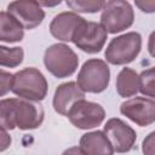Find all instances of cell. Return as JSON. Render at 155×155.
<instances>
[{
    "mask_svg": "<svg viewBox=\"0 0 155 155\" xmlns=\"http://www.w3.org/2000/svg\"><path fill=\"white\" fill-rule=\"evenodd\" d=\"M67 6L75 13H96L103 10L105 1L103 0H68Z\"/></svg>",
    "mask_w": 155,
    "mask_h": 155,
    "instance_id": "obj_18",
    "label": "cell"
},
{
    "mask_svg": "<svg viewBox=\"0 0 155 155\" xmlns=\"http://www.w3.org/2000/svg\"><path fill=\"white\" fill-rule=\"evenodd\" d=\"M62 155H85L82 153V150L80 149V147H71V148H68L65 149Z\"/></svg>",
    "mask_w": 155,
    "mask_h": 155,
    "instance_id": "obj_25",
    "label": "cell"
},
{
    "mask_svg": "<svg viewBox=\"0 0 155 155\" xmlns=\"http://www.w3.org/2000/svg\"><path fill=\"white\" fill-rule=\"evenodd\" d=\"M7 12L12 15L24 29H34L41 24L45 18V11L39 1L17 0L7 5Z\"/></svg>",
    "mask_w": 155,
    "mask_h": 155,
    "instance_id": "obj_11",
    "label": "cell"
},
{
    "mask_svg": "<svg viewBox=\"0 0 155 155\" xmlns=\"http://www.w3.org/2000/svg\"><path fill=\"white\" fill-rule=\"evenodd\" d=\"M134 12L132 5L124 0H109L101 13V24L110 34L120 33L133 24Z\"/></svg>",
    "mask_w": 155,
    "mask_h": 155,
    "instance_id": "obj_6",
    "label": "cell"
},
{
    "mask_svg": "<svg viewBox=\"0 0 155 155\" xmlns=\"http://www.w3.org/2000/svg\"><path fill=\"white\" fill-rule=\"evenodd\" d=\"M134 5L145 13L155 12V0H136Z\"/></svg>",
    "mask_w": 155,
    "mask_h": 155,
    "instance_id": "obj_22",
    "label": "cell"
},
{
    "mask_svg": "<svg viewBox=\"0 0 155 155\" xmlns=\"http://www.w3.org/2000/svg\"><path fill=\"white\" fill-rule=\"evenodd\" d=\"M142 48V36L137 31H130L119 35L109 42L104 56L108 63L114 65H125L133 62Z\"/></svg>",
    "mask_w": 155,
    "mask_h": 155,
    "instance_id": "obj_4",
    "label": "cell"
},
{
    "mask_svg": "<svg viewBox=\"0 0 155 155\" xmlns=\"http://www.w3.org/2000/svg\"><path fill=\"white\" fill-rule=\"evenodd\" d=\"M79 147L85 155H114V148L103 131H92L82 134Z\"/></svg>",
    "mask_w": 155,
    "mask_h": 155,
    "instance_id": "obj_14",
    "label": "cell"
},
{
    "mask_svg": "<svg viewBox=\"0 0 155 155\" xmlns=\"http://www.w3.org/2000/svg\"><path fill=\"white\" fill-rule=\"evenodd\" d=\"M103 132L107 134L114 148V151L116 153H127L134 147L137 133L121 119H109L104 125Z\"/></svg>",
    "mask_w": 155,
    "mask_h": 155,
    "instance_id": "obj_9",
    "label": "cell"
},
{
    "mask_svg": "<svg viewBox=\"0 0 155 155\" xmlns=\"http://www.w3.org/2000/svg\"><path fill=\"white\" fill-rule=\"evenodd\" d=\"M148 52L150 53L151 57L155 58V30L149 35V39H148Z\"/></svg>",
    "mask_w": 155,
    "mask_h": 155,
    "instance_id": "obj_23",
    "label": "cell"
},
{
    "mask_svg": "<svg viewBox=\"0 0 155 155\" xmlns=\"http://www.w3.org/2000/svg\"><path fill=\"white\" fill-rule=\"evenodd\" d=\"M44 109L38 102L23 98H4L0 101V126L4 130H34L44 121Z\"/></svg>",
    "mask_w": 155,
    "mask_h": 155,
    "instance_id": "obj_1",
    "label": "cell"
},
{
    "mask_svg": "<svg viewBox=\"0 0 155 155\" xmlns=\"http://www.w3.org/2000/svg\"><path fill=\"white\" fill-rule=\"evenodd\" d=\"M110 81V70L103 59L91 58L87 59L76 78L78 86L88 93H101L109 86Z\"/></svg>",
    "mask_w": 155,
    "mask_h": 155,
    "instance_id": "obj_5",
    "label": "cell"
},
{
    "mask_svg": "<svg viewBox=\"0 0 155 155\" xmlns=\"http://www.w3.org/2000/svg\"><path fill=\"white\" fill-rule=\"evenodd\" d=\"M107 36L108 31L101 23L85 19L76 29L71 42L84 52L98 53L104 47Z\"/></svg>",
    "mask_w": 155,
    "mask_h": 155,
    "instance_id": "obj_7",
    "label": "cell"
},
{
    "mask_svg": "<svg viewBox=\"0 0 155 155\" xmlns=\"http://www.w3.org/2000/svg\"><path fill=\"white\" fill-rule=\"evenodd\" d=\"M24 58V51L22 47H6L0 46V64L1 67L16 68Z\"/></svg>",
    "mask_w": 155,
    "mask_h": 155,
    "instance_id": "obj_17",
    "label": "cell"
},
{
    "mask_svg": "<svg viewBox=\"0 0 155 155\" xmlns=\"http://www.w3.org/2000/svg\"><path fill=\"white\" fill-rule=\"evenodd\" d=\"M120 113L140 127L155 122V101L145 97H134L120 105Z\"/></svg>",
    "mask_w": 155,
    "mask_h": 155,
    "instance_id": "obj_10",
    "label": "cell"
},
{
    "mask_svg": "<svg viewBox=\"0 0 155 155\" xmlns=\"http://www.w3.org/2000/svg\"><path fill=\"white\" fill-rule=\"evenodd\" d=\"M82 99H85V92L78 86L76 82L68 81L61 84L56 88L52 105L56 113L67 116L70 109L74 107V104Z\"/></svg>",
    "mask_w": 155,
    "mask_h": 155,
    "instance_id": "obj_13",
    "label": "cell"
},
{
    "mask_svg": "<svg viewBox=\"0 0 155 155\" xmlns=\"http://www.w3.org/2000/svg\"><path fill=\"white\" fill-rule=\"evenodd\" d=\"M67 116L75 127L80 130H90L99 126L103 122L105 117V110L96 102L82 99L74 104Z\"/></svg>",
    "mask_w": 155,
    "mask_h": 155,
    "instance_id": "obj_8",
    "label": "cell"
},
{
    "mask_svg": "<svg viewBox=\"0 0 155 155\" xmlns=\"http://www.w3.org/2000/svg\"><path fill=\"white\" fill-rule=\"evenodd\" d=\"M44 64L56 78L64 79L71 76L79 65L78 54L65 44H53L45 50Z\"/></svg>",
    "mask_w": 155,
    "mask_h": 155,
    "instance_id": "obj_3",
    "label": "cell"
},
{
    "mask_svg": "<svg viewBox=\"0 0 155 155\" xmlns=\"http://www.w3.org/2000/svg\"><path fill=\"white\" fill-rule=\"evenodd\" d=\"M24 36L23 25L7 11L0 12V40L2 42H17Z\"/></svg>",
    "mask_w": 155,
    "mask_h": 155,
    "instance_id": "obj_15",
    "label": "cell"
},
{
    "mask_svg": "<svg viewBox=\"0 0 155 155\" xmlns=\"http://www.w3.org/2000/svg\"><path fill=\"white\" fill-rule=\"evenodd\" d=\"M115 86L120 97H132L139 92V75L131 68H122L117 74Z\"/></svg>",
    "mask_w": 155,
    "mask_h": 155,
    "instance_id": "obj_16",
    "label": "cell"
},
{
    "mask_svg": "<svg viewBox=\"0 0 155 155\" xmlns=\"http://www.w3.org/2000/svg\"><path fill=\"white\" fill-rule=\"evenodd\" d=\"M139 92L145 97L155 98V67L139 74Z\"/></svg>",
    "mask_w": 155,
    "mask_h": 155,
    "instance_id": "obj_19",
    "label": "cell"
},
{
    "mask_svg": "<svg viewBox=\"0 0 155 155\" xmlns=\"http://www.w3.org/2000/svg\"><path fill=\"white\" fill-rule=\"evenodd\" d=\"M39 4L41 6H56V5H59L61 4V0H57L54 2H47V1H39Z\"/></svg>",
    "mask_w": 155,
    "mask_h": 155,
    "instance_id": "obj_26",
    "label": "cell"
},
{
    "mask_svg": "<svg viewBox=\"0 0 155 155\" xmlns=\"http://www.w3.org/2000/svg\"><path fill=\"white\" fill-rule=\"evenodd\" d=\"M143 155H155V131L150 132L142 142Z\"/></svg>",
    "mask_w": 155,
    "mask_h": 155,
    "instance_id": "obj_20",
    "label": "cell"
},
{
    "mask_svg": "<svg viewBox=\"0 0 155 155\" xmlns=\"http://www.w3.org/2000/svg\"><path fill=\"white\" fill-rule=\"evenodd\" d=\"M47 80L36 68H24L13 74L11 91L19 98L40 102L47 94Z\"/></svg>",
    "mask_w": 155,
    "mask_h": 155,
    "instance_id": "obj_2",
    "label": "cell"
},
{
    "mask_svg": "<svg viewBox=\"0 0 155 155\" xmlns=\"http://www.w3.org/2000/svg\"><path fill=\"white\" fill-rule=\"evenodd\" d=\"M1 136H2V139H1V148H0V150L4 151V150L11 144V138H10V136L7 134L6 130H4V128H1Z\"/></svg>",
    "mask_w": 155,
    "mask_h": 155,
    "instance_id": "obj_24",
    "label": "cell"
},
{
    "mask_svg": "<svg viewBox=\"0 0 155 155\" xmlns=\"http://www.w3.org/2000/svg\"><path fill=\"white\" fill-rule=\"evenodd\" d=\"M13 84V74L1 70V97H4L8 91H11Z\"/></svg>",
    "mask_w": 155,
    "mask_h": 155,
    "instance_id": "obj_21",
    "label": "cell"
},
{
    "mask_svg": "<svg viewBox=\"0 0 155 155\" xmlns=\"http://www.w3.org/2000/svg\"><path fill=\"white\" fill-rule=\"evenodd\" d=\"M85 21L81 16L73 11H65L56 15L50 23V33L51 35L64 42H69L73 40V36L80 24Z\"/></svg>",
    "mask_w": 155,
    "mask_h": 155,
    "instance_id": "obj_12",
    "label": "cell"
}]
</instances>
